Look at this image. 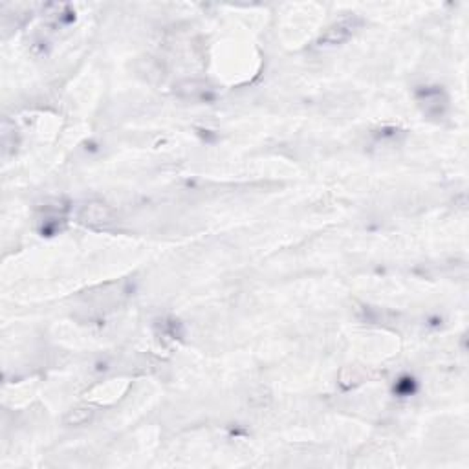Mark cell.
Returning <instances> with one entry per match:
<instances>
[{
	"label": "cell",
	"mask_w": 469,
	"mask_h": 469,
	"mask_svg": "<svg viewBox=\"0 0 469 469\" xmlns=\"http://www.w3.org/2000/svg\"><path fill=\"white\" fill-rule=\"evenodd\" d=\"M176 94L187 99H209L213 90L204 81H183L176 87Z\"/></svg>",
	"instance_id": "4"
},
{
	"label": "cell",
	"mask_w": 469,
	"mask_h": 469,
	"mask_svg": "<svg viewBox=\"0 0 469 469\" xmlns=\"http://www.w3.org/2000/svg\"><path fill=\"white\" fill-rule=\"evenodd\" d=\"M79 220L88 226H104L112 220L110 209L101 202H88L79 211Z\"/></svg>",
	"instance_id": "3"
},
{
	"label": "cell",
	"mask_w": 469,
	"mask_h": 469,
	"mask_svg": "<svg viewBox=\"0 0 469 469\" xmlns=\"http://www.w3.org/2000/svg\"><path fill=\"white\" fill-rule=\"evenodd\" d=\"M418 103L424 109V112L435 117L443 116L448 109V97L443 96V92L438 87L421 88L418 92Z\"/></svg>",
	"instance_id": "2"
},
{
	"label": "cell",
	"mask_w": 469,
	"mask_h": 469,
	"mask_svg": "<svg viewBox=\"0 0 469 469\" xmlns=\"http://www.w3.org/2000/svg\"><path fill=\"white\" fill-rule=\"evenodd\" d=\"M94 416V409L92 407H75L72 411H68V414L65 416L66 426H85Z\"/></svg>",
	"instance_id": "5"
},
{
	"label": "cell",
	"mask_w": 469,
	"mask_h": 469,
	"mask_svg": "<svg viewBox=\"0 0 469 469\" xmlns=\"http://www.w3.org/2000/svg\"><path fill=\"white\" fill-rule=\"evenodd\" d=\"M363 21L360 17H345L326 28L325 33L319 37V46H338L350 39L361 28Z\"/></svg>",
	"instance_id": "1"
}]
</instances>
